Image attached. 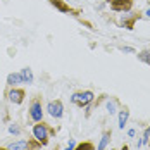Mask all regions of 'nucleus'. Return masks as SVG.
Segmentation results:
<instances>
[{"mask_svg": "<svg viewBox=\"0 0 150 150\" xmlns=\"http://www.w3.org/2000/svg\"><path fill=\"white\" fill-rule=\"evenodd\" d=\"M54 133V129L45 124L43 121H40V122H36L35 126H33V136H35V140L42 145V147H45L48 145V140H50V135Z\"/></svg>", "mask_w": 150, "mask_h": 150, "instance_id": "obj_1", "label": "nucleus"}, {"mask_svg": "<svg viewBox=\"0 0 150 150\" xmlns=\"http://www.w3.org/2000/svg\"><path fill=\"white\" fill-rule=\"evenodd\" d=\"M147 143H150V126L145 129V133H143V136H142V140L138 142V147H143V145H147Z\"/></svg>", "mask_w": 150, "mask_h": 150, "instance_id": "obj_13", "label": "nucleus"}, {"mask_svg": "<svg viewBox=\"0 0 150 150\" xmlns=\"http://www.w3.org/2000/svg\"><path fill=\"white\" fill-rule=\"evenodd\" d=\"M145 17H149V19H150V7L145 11Z\"/></svg>", "mask_w": 150, "mask_h": 150, "instance_id": "obj_21", "label": "nucleus"}, {"mask_svg": "<svg viewBox=\"0 0 150 150\" xmlns=\"http://www.w3.org/2000/svg\"><path fill=\"white\" fill-rule=\"evenodd\" d=\"M19 83H23L21 73H11V74L7 76V85H9V86H17Z\"/></svg>", "mask_w": 150, "mask_h": 150, "instance_id": "obj_6", "label": "nucleus"}, {"mask_svg": "<svg viewBox=\"0 0 150 150\" xmlns=\"http://www.w3.org/2000/svg\"><path fill=\"white\" fill-rule=\"evenodd\" d=\"M28 149V140H17L14 143H11L7 150H26Z\"/></svg>", "mask_w": 150, "mask_h": 150, "instance_id": "obj_7", "label": "nucleus"}, {"mask_svg": "<svg viewBox=\"0 0 150 150\" xmlns=\"http://www.w3.org/2000/svg\"><path fill=\"white\" fill-rule=\"evenodd\" d=\"M109 142H110V133L107 131V133H104V135H102V138H100V143H98L97 150H105V149H107V145H109Z\"/></svg>", "mask_w": 150, "mask_h": 150, "instance_id": "obj_10", "label": "nucleus"}, {"mask_svg": "<svg viewBox=\"0 0 150 150\" xmlns=\"http://www.w3.org/2000/svg\"><path fill=\"white\" fill-rule=\"evenodd\" d=\"M9 133H12V135H19V128H17L16 124H11V126H9Z\"/></svg>", "mask_w": 150, "mask_h": 150, "instance_id": "obj_17", "label": "nucleus"}, {"mask_svg": "<svg viewBox=\"0 0 150 150\" xmlns=\"http://www.w3.org/2000/svg\"><path fill=\"white\" fill-rule=\"evenodd\" d=\"M138 59L142 60V62H145V64H150V50L140 52V54H138Z\"/></svg>", "mask_w": 150, "mask_h": 150, "instance_id": "obj_14", "label": "nucleus"}, {"mask_svg": "<svg viewBox=\"0 0 150 150\" xmlns=\"http://www.w3.org/2000/svg\"><path fill=\"white\" fill-rule=\"evenodd\" d=\"M47 110H48V114H50L54 119H60V117L64 116V105H62L60 100H52V102H48Z\"/></svg>", "mask_w": 150, "mask_h": 150, "instance_id": "obj_4", "label": "nucleus"}, {"mask_svg": "<svg viewBox=\"0 0 150 150\" xmlns=\"http://www.w3.org/2000/svg\"><path fill=\"white\" fill-rule=\"evenodd\" d=\"M7 97H9V100L12 102V104L19 105L24 102V97H26V93H24V90H21V88H12V90L7 93Z\"/></svg>", "mask_w": 150, "mask_h": 150, "instance_id": "obj_5", "label": "nucleus"}, {"mask_svg": "<svg viewBox=\"0 0 150 150\" xmlns=\"http://www.w3.org/2000/svg\"><path fill=\"white\" fill-rule=\"evenodd\" d=\"M0 150H7V149H0Z\"/></svg>", "mask_w": 150, "mask_h": 150, "instance_id": "obj_22", "label": "nucleus"}, {"mask_svg": "<svg viewBox=\"0 0 150 150\" xmlns=\"http://www.w3.org/2000/svg\"><path fill=\"white\" fill-rule=\"evenodd\" d=\"M122 52H126V54H133V48H129V47H124V48H122Z\"/></svg>", "mask_w": 150, "mask_h": 150, "instance_id": "obj_19", "label": "nucleus"}, {"mask_svg": "<svg viewBox=\"0 0 150 150\" xmlns=\"http://www.w3.org/2000/svg\"><path fill=\"white\" fill-rule=\"evenodd\" d=\"M74 147H76L74 140H69V143H67V147H66L64 150H74Z\"/></svg>", "mask_w": 150, "mask_h": 150, "instance_id": "obj_18", "label": "nucleus"}, {"mask_svg": "<svg viewBox=\"0 0 150 150\" xmlns=\"http://www.w3.org/2000/svg\"><path fill=\"white\" fill-rule=\"evenodd\" d=\"M71 102L78 107H86L93 102V91L86 90V91H78L71 97Z\"/></svg>", "mask_w": 150, "mask_h": 150, "instance_id": "obj_2", "label": "nucleus"}, {"mask_svg": "<svg viewBox=\"0 0 150 150\" xmlns=\"http://www.w3.org/2000/svg\"><path fill=\"white\" fill-rule=\"evenodd\" d=\"M21 76H23V83H28L31 85L33 83V71H31L30 67H24V69H21Z\"/></svg>", "mask_w": 150, "mask_h": 150, "instance_id": "obj_8", "label": "nucleus"}, {"mask_svg": "<svg viewBox=\"0 0 150 150\" xmlns=\"http://www.w3.org/2000/svg\"><path fill=\"white\" fill-rule=\"evenodd\" d=\"M112 4H119V2H131V0H110Z\"/></svg>", "mask_w": 150, "mask_h": 150, "instance_id": "obj_20", "label": "nucleus"}, {"mask_svg": "<svg viewBox=\"0 0 150 150\" xmlns=\"http://www.w3.org/2000/svg\"><path fill=\"white\" fill-rule=\"evenodd\" d=\"M128 117H129V110L128 109H121L119 110V128L124 129L126 122H128Z\"/></svg>", "mask_w": 150, "mask_h": 150, "instance_id": "obj_9", "label": "nucleus"}, {"mask_svg": "<svg viewBox=\"0 0 150 150\" xmlns=\"http://www.w3.org/2000/svg\"><path fill=\"white\" fill-rule=\"evenodd\" d=\"M26 150H42V145L35 140V142H28V149Z\"/></svg>", "mask_w": 150, "mask_h": 150, "instance_id": "obj_16", "label": "nucleus"}, {"mask_svg": "<svg viewBox=\"0 0 150 150\" xmlns=\"http://www.w3.org/2000/svg\"><path fill=\"white\" fill-rule=\"evenodd\" d=\"M50 4H52V5H55L60 12H69V7H67L62 0H50Z\"/></svg>", "mask_w": 150, "mask_h": 150, "instance_id": "obj_12", "label": "nucleus"}, {"mask_svg": "<svg viewBox=\"0 0 150 150\" xmlns=\"http://www.w3.org/2000/svg\"><path fill=\"white\" fill-rule=\"evenodd\" d=\"M105 107H107V112L109 114H116L117 112V100H107V104H105Z\"/></svg>", "mask_w": 150, "mask_h": 150, "instance_id": "obj_11", "label": "nucleus"}, {"mask_svg": "<svg viewBox=\"0 0 150 150\" xmlns=\"http://www.w3.org/2000/svg\"><path fill=\"white\" fill-rule=\"evenodd\" d=\"M30 117L35 121V122L43 121V110H42V102H40V98L31 100V104H30Z\"/></svg>", "mask_w": 150, "mask_h": 150, "instance_id": "obj_3", "label": "nucleus"}, {"mask_svg": "<svg viewBox=\"0 0 150 150\" xmlns=\"http://www.w3.org/2000/svg\"><path fill=\"white\" fill-rule=\"evenodd\" d=\"M74 150H95V147H93V143H90V142H83L78 147H74Z\"/></svg>", "mask_w": 150, "mask_h": 150, "instance_id": "obj_15", "label": "nucleus"}]
</instances>
